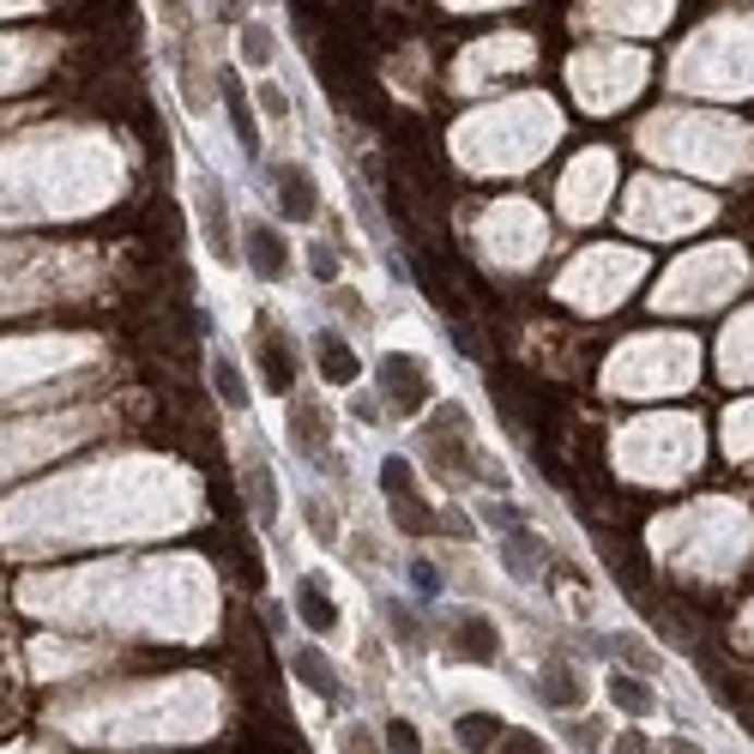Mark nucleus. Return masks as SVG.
Returning <instances> with one entry per match:
<instances>
[{
    "mask_svg": "<svg viewBox=\"0 0 754 754\" xmlns=\"http://www.w3.org/2000/svg\"><path fill=\"white\" fill-rule=\"evenodd\" d=\"M380 392H387V404L392 411H423L429 404V368L416 363V356H404V351H387L380 356Z\"/></svg>",
    "mask_w": 754,
    "mask_h": 754,
    "instance_id": "obj_1",
    "label": "nucleus"
},
{
    "mask_svg": "<svg viewBox=\"0 0 754 754\" xmlns=\"http://www.w3.org/2000/svg\"><path fill=\"white\" fill-rule=\"evenodd\" d=\"M380 489H387V501H392L404 532H429L435 525V513L416 501V483H411V465H404V459H387V465H380Z\"/></svg>",
    "mask_w": 754,
    "mask_h": 754,
    "instance_id": "obj_2",
    "label": "nucleus"
},
{
    "mask_svg": "<svg viewBox=\"0 0 754 754\" xmlns=\"http://www.w3.org/2000/svg\"><path fill=\"white\" fill-rule=\"evenodd\" d=\"M314 363H320L326 387H351V380L363 375V363H356V351L339 339V332H320V339H314Z\"/></svg>",
    "mask_w": 754,
    "mask_h": 754,
    "instance_id": "obj_3",
    "label": "nucleus"
},
{
    "mask_svg": "<svg viewBox=\"0 0 754 754\" xmlns=\"http://www.w3.org/2000/svg\"><path fill=\"white\" fill-rule=\"evenodd\" d=\"M453 652H459V658H471V664H489L495 652H501V634H495L489 616H459V622H453Z\"/></svg>",
    "mask_w": 754,
    "mask_h": 754,
    "instance_id": "obj_4",
    "label": "nucleus"
},
{
    "mask_svg": "<svg viewBox=\"0 0 754 754\" xmlns=\"http://www.w3.org/2000/svg\"><path fill=\"white\" fill-rule=\"evenodd\" d=\"M247 260H254L260 278H272V284L290 272V254H284V242H278L272 223H254V230H247Z\"/></svg>",
    "mask_w": 754,
    "mask_h": 754,
    "instance_id": "obj_5",
    "label": "nucleus"
},
{
    "mask_svg": "<svg viewBox=\"0 0 754 754\" xmlns=\"http://www.w3.org/2000/svg\"><path fill=\"white\" fill-rule=\"evenodd\" d=\"M278 206H284L296 223H308L314 211H320V199H314V182H308V170H278Z\"/></svg>",
    "mask_w": 754,
    "mask_h": 754,
    "instance_id": "obj_6",
    "label": "nucleus"
},
{
    "mask_svg": "<svg viewBox=\"0 0 754 754\" xmlns=\"http://www.w3.org/2000/svg\"><path fill=\"white\" fill-rule=\"evenodd\" d=\"M501 737H508V725H501L495 713H465V718H459V749H465V754L495 749Z\"/></svg>",
    "mask_w": 754,
    "mask_h": 754,
    "instance_id": "obj_7",
    "label": "nucleus"
},
{
    "mask_svg": "<svg viewBox=\"0 0 754 754\" xmlns=\"http://www.w3.org/2000/svg\"><path fill=\"white\" fill-rule=\"evenodd\" d=\"M199 211H206V242H211V254H218V260H230L235 247H230V218H223V194H218V187H206V194H199Z\"/></svg>",
    "mask_w": 754,
    "mask_h": 754,
    "instance_id": "obj_8",
    "label": "nucleus"
},
{
    "mask_svg": "<svg viewBox=\"0 0 754 754\" xmlns=\"http://www.w3.org/2000/svg\"><path fill=\"white\" fill-rule=\"evenodd\" d=\"M223 97H230V121H235V139H242V151L254 157V151H260V127H254V109H247L242 85H235L230 73H223Z\"/></svg>",
    "mask_w": 754,
    "mask_h": 754,
    "instance_id": "obj_9",
    "label": "nucleus"
},
{
    "mask_svg": "<svg viewBox=\"0 0 754 754\" xmlns=\"http://www.w3.org/2000/svg\"><path fill=\"white\" fill-rule=\"evenodd\" d=\"M296 610H302V622H308L314 634H332V628H339V610H332V598H326L320 585H302V592H296Z\"/></svg>",
    "mask_w": 754,
    "mask_h": 754,
    "instance_id": "obj_10",
    "label": "nucleus"
},
{
    "mask_svg": "<svg viewBox=\"0 0 754 754\" xmlns=\"http://www.w3.org/2000/svg\"><path fill=\"white\" fill-rule=\"evenodd\" d=\"M290 664H296V677L308 682L314 694H339V677H332V664H326V658H320V652H314V646H302V652H296V658H290Z\"/></svg>",
    "mask_w": 754,
    "mask_h": 754,
    "instance_id": "obj_11",
    "label": "nucleus"
},
{
    "mask_svg": "<svg viewBox=\"0 0 754 754\" xmlns=\"http://www.w3.org/2000/svg\"><path fill=\"white\" fill-rule=\"evenodd\" d=\"M260 363H266V380H272V392H284L290 399V380H296V363L284 356V344H278V332H266L260 344Z\"/></svg>",
    "mask_w": 754,
    "mask_h": 754,
    "instance_id": "obj_12",
    "label": "nucleus"
},
{
    "mask_svg": "<svg viewBox=\"0 0 754 754\" xmlns=\"http://www.w3.org/2000/svg\"><path fill=\"white\" fill-rule=\"evenodd\" d=\"M610 701L616 706H622V713H652V689H646V677H628V670H622V677H610Z\"/></svg>",
    "mask_w": 754,
    "mask_h": 754,
    "instance_id": "obj_13",
    "label": "nucleus"
},
{
    "mask_svg": "<svg viewBox=\"0 0 754 754\" xmlns=\"http://www.w3.org/2000/svg\"><path fill=\"white\" fill-rule=\"evenodd\" d=\"M211 387H218V399L230 404V411H247V387H242V368H235L230 356H218V363H211Z\"/></svg>",
    "mask_w": 754,
    "mask_h": 754,
    "instance_id": "obj_14",
    "label": "nucleus"
},
{
    "mask_svg": "<svg viewBox=\"0 0 754 754\" xmlns=\"http://www.w3.org/2000/svg\"><path fill=\"white\" fill-rule=\"evenodd\" d=\"M537 689H544L549 706H580V682H573V670H561V664H549Z\"/></svg>",
    "mask_w": 754,
    "mask_h": 754,
    "instance_id": "obj_15",
    "label": "nucleus"
},
{
    "mask_svg": "<svg viewBox=\"0 0 754 754\" xmlns=\"http://www.w3.org/2000/svg\"><path fill=\"white\" fill-rule=\"evenodd\" d=\"M380 742H387L392 754H423V742H416V730L404 725V718H387V725H380Z\"/></svg>",
    "mask_w": 754,
    "mask_h": 754,
    "instance_id": "obj_16",
    "label": "nucleus"
},
{
    "mask_svg": "<svg viewBox=\"0 0 754 754\" xmlns=\"http://www.w3.org/2000/svg\"><path fill=\"white\" fill-rule=\"evenodd\" d=\"M247 489H254V508H260V520L272 525V520H278V489H272V471H254V477H247Z\"/></svg>",
    "mask_w": 754,
    "mask_h": 754,
    "instance_id": "obj_17",
    "label": "nucleus"
},
{
    "mask_svg": "<svg viewBox=\"0 0 754 754\" xmlns=\"http://www.w3.org/2000/svg\"><path fill=\"white\" fill-rule=\"evenodd\" d=\"M296 423H302V447H308V453H320V435H326L320 404H296Z\"/></svg>",
    "mask_w": 754,
    "mask_h": 754,
    "instance_id": "obj_18",
    "label": "nucleus"
},
{
    "mask_svg": "<svg viewBox=\"0 0 754 754\" xmlns=\"http://www.w3.org/2000/svg\"><path fill=\"white\" fill-rule=\"evenodd\" d=\"M242 54L254 66H266V61H272V31H266V25H247L242 31Z\"/></svg>",
    "mask_w": 754,
    "mask_h": 754,
    "instance_id": "obj_19",
    "label": "nucleus"
},
{
    "mask_svg": "<svg viewBox=\"0 0 754 754\" xmlns=\"http://www.w3.org/2000/svg\"><path fill=\"white\" fill-rule=\"evenodd\" d=\"M308 266H314V278H320V284H332V278H339V254H332V247H326V242H314Z\"/></svg>",
    "mask_w": 754,
    "mask_h": 754,
    "instance_id": "obj_20",
    "label": "nucleus"
},
{
    "mask_svg": "<svg viewBox=\"0 0 754 754\" xmlns=\"http://www.w3.org/2000/svg\"><path fill=\"white\" fill-rule=\"evenodd\" d=\"M495 749H501V754H544V742H537L532 730H508V737L495 742Z\"/></svg>",
    "mask_w": 754,
    "mask_h": 754,
    "instance_id": "obj_21",
    "label": "nucleus"
},
{
    "mask_svg": "<svg viewBox=\"0 0 754 754\" xmlns=\"http://www.w3.org/2000/svg\"><path fill=\"white\" fill-rule=\"evenodd\" d=\"M242 754H296V749H290V737L266 742V737H254V730H247V737H242Z\"/></svg>",
    "mask_w": 754,
    "mask_h": 754,
    "instance_id": "obj_22",
    "label": "nucleus"
},
{
    "mask_svg": "<svg viewBox=\"0 0 754 754\" xmlns=\"http://www.w3.org/2000/svg\"><path fill=\"white\" fill-rule=\"evenodd\" d=\"M260 109H266L272 121H284V115H290V97L278 92V85H260Z\"/></svg>",
    "mask_w": 754,
    "mask_h": 754,
    "instance_id": "obj_23",
    "label": "nucleus"
},
{
    "mask_svg": "<svg viewBox=\"0 0 754 754\" xmlns=\"http://www.w3.org/2000/svg\"><path fill=\"white\" fill-rule=\"evenodd\" d=\"M610 652H616V658H634L640 670H652V652L640 646V640H610Z\"/></svg>",
    "mask_w": 754,
    "mask_h": 754,
    "instance_id": "obj_24",
    "label": "nucleus"
},
{
    "mask_svg": "<svg viewBox=\"0 0 754 754\" xmlns=\"http://www.w3.org/2000/svg\"><path fill=\"white\" fill-rule=\"evenodd\" d=\"M157 13H163V25L182 31L187 25V0H157Z\"/></svg>",
    "mask_w": 754,
    "mask_h": 754,
    "instance_id": "obj_25",
    "label": "nucleus"
},
{
    "mask_svg": "<svg viewBox=\"0 0 754 754\" xmlns=\"http://www.w3.org/2000/svg\"><path fill=\"white\" fill-rule=\"evenodd\" d=\"M416 592H423V598H435V592H441V573H435L429 561H416Z\"/></svg>",
    "mask_w": 754,
    "mask_h": 754,
    "instance_id": "obj_26",
    "label": "nucleus"
},
{
    "mask_svg": "<svg viewBox=\"0 0 754 754\" xmlns=\"http://www.w3.org/2000/svg\"><path fill=\"white\" fill-rule=\"evenodd\" d=\"M392 634H399V646H416V622L404 610H392Z\"/></svg>",
    "mask_w": 754,
    "mask_h": 754,
    "instance_id": "obj_27",
    "label": "nucleus"
},
{
    "mask_svg": "<svg viewBox=\"0 0 754 754\" xmlns=\"http://www.w3.org/2000/svg\"><path fill=\"white\" fill-rule=\"evenodd\" d=\"M616 754H652V742L646 737H622V742H616Z\"/></svg>",
    "mask_w": 754,
    "mask_h": 754,
    "instance_id": "obj_28",
    "label": "nucleus"
},
{
    "mask_svg": "<svg viewBox=\"0 0 754 754\" xmlns=\"http://www.w3.org/2000/svg\"><path fill=\"white\" fill-rule=\"evenodd\" d=\"M670 754H701V749H694V742H670Z\"/></svg>",
    "mask_w": 754,
    "mask_h": 754,
    "instance_id": "obj_29",
    "label": "nucleus"
},
{
    "mask_svg": "<svg viewBox=\"0 0 754 754\" xmlns=\"http://www.w3.org/2000/svg\"><path fill=\"white\" fill-rule=\"evenodd\" d=\"M230 7H235V0H230Z\"/></svg>",
    "mask_w": 754,
    "mask_h": 754,
    "instance_id": "obj_30",
    "label": "nucleus"
}]
</instances>
